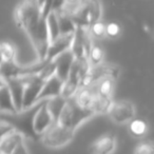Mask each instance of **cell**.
<instances>
[{"label": "cell", "mask_w": 154, "mask_h": 154, "mask_svg": "<svg viewBox=\"0 0 154 154\" xmlns=\"http://www.w3.org/2000/svg\"><path fill=\"white\" fill-rule=\"evenodd\" d=\"M18 28L23 30L38 56L39 60H45L50 45L45 18L41 15L36 0H22L14 13Z\"/></svg>", "instance_id": "1"}, {"label": "cell", "mask_w": 154, "mask_h": 154, "mask_svg": "<svg viewBox=\"0 0 154 154\" xmlns=\"http://www.w3.org/2000/svg\"><path fill=\"white\" fill-rule=\"evenodd\" d=\"M90 64L88 60H76L74 59L73 64L66 79L63 82L61 96L66 99L73 98L77 91L82 88V82L84 77L88 72Z\"/></svg>", "instance_id": "2"}, {"label": "cell", "mask_w": 154, "mask_h": 154, "mask_svg": "<svg viewBox=\"0 0 154 154\" xmlns=\"http://www.w3.org/2000/svg\"><path fill=\"white\" fill-rule=\"evenodd\" d=\"M93 115H94L93 113L80 108L73 98H70L66 99V105L60 112L56 122L66 127V128L76 131L78 126H80L85 120L89 119Z\"/></svg>", "instance_id": "3"}, {"label": "cell", "mask_w": 154, "mask_h": 154, "mask_svg": "<svg viewBox=\"0 0 154 154\" xmlns=\"http://www.w3.org/2000/svg\"><path fill=\"white\" fill-rule=\"evenodd\" d=\"M103 15V7L100 0H88L80 5L72 14V19L76 26L87 28L94 22L99 21Z\"/></svg>", "instance_id": "4"}, {"label": "cell", "mask_w": 154, "mask_h": 154, "mask_svg": "<svg viewBox=\"0 0 154 154\" xmlns=\"http://www.w3.org/2000/svg\"><path fill=\"white\" fill-rule=\"evenodd\" d=\"M75 132V130L66 128L55 122L43 134H41V140L43 145L49 148H61L74 138Z\"/></svg>", "instance_id": "5"}, {"label": "cell", "mask_w": 154, "mask_h": 154, "mask_svg": "<svg viewBox=\"0 0 154 154\" xmlns=\"http://www.w3.org/2000/svg\"><path fill=\"white\" fill-rule=\"evenodd\" d=\"M93 45L92 36L89 29L76 26V30L73 35L72 45L70 51L76 60H88L89 52Z\"/></svg>", "instance_id": "6"}, {"label": "cell", "mask_w": 154, "mask_h": 154, "mask_svg": "<svg viewBox=\"0 0 154 154\" xmlns=\"http://www.w3.org/2000/svg\"><path fill=\"white\" fill-rule=\"evenodd\" d=\"M47 62V60H39V62L30 64V66H21L17 63L16 60L5 62L0 66V76L5 80L10 79V78H20V77L30 76V75L38 73Z\"/></svg>", "instance_id": "7"}, {"label": "cell", "mask_w": 154, "mask_h": 154, "mask_svg": "<svg viewBox=\"0 0 154 154\" xmlns=\"http://www.w3.org/2000/svg\"><path fill=\"white\" fill-rule=\"evenodd\" d=\"M21 78H23L24 80L23 99H22V112H24L37 103L39 93L45 82L39 76L38 73Z\"/></svg>", "instance_id": "8"}, {"label": "cell", "mask_w": 154, "mask_h": 154, "mask_svg": "<svg viewBox=\"0 0 154 154\" xmlns=\"http://www.w3.org/2000/svg\"><path fill=\"white\" fill-rule=\"evenodd\" d=\"M118 75H119V68L114 64H107L103 62L98 66H90L86 76L82 79V88L93 86L95 82L103 78H113L116 80Z\"/></svg>", "instance_id": "9"}, {"label": "cell", "mask_w": 154, "mask_h": 154, "mask_svg": "<svg viewBox=\"0 0 154 154\" xmlns=\"http://www.w3.org/2000/svg\"><path fill=\"white\" fill-rule=\"evenodd\" d=\"M135 107L131 101H113L108 114L116 124H127L135 117Z\"/></svg>", "instance_id": "10"}, {"label": "cell", "mask_w": 154, "mask_h": 154, "mask_svg": "<svg viewBox=\"0 0 154 154\" xmlns=\"http://www.w3.org/2000/svg\"><path fill=\"white\" fill-rule=\"evenodd\" d=\"M74 101L86 111H89L95 115V109L97 103V95L92 86L80 88L73 97Z\"/></svg>", "instance_id": "11"}, {"label": "cell", "mask_w": 154, "mask_h": 154, "mask_svg": "<svg viewBox=\"0 0 154 154\" xmlns=\"http://www.w3.org/2000/svg\"><path fill=\"white\" fill-rule=\"evenodd\" d=\"M55 122L53 116L51 115L49 109H48L47 103L41 105L35 113L32 122V128L36 134H43Z\"/></svg>", "instance_id": "12"}, {"label": "cell", "mask_w": 154, "mask_h": 154, "mask_svg": "<svg viewBox=\"0 0 154 154\" xmlns=\"http://www.w3.org/2000/svg\"><path fill=\"white\" fill-rule=\"evenodd\" d=\"M73 34H66V35H59L55 40L51 41L49 45V49L47 52V61H52L54 60L58 55L64 53L66 51H69L72 45L73 40Z\"/></svg>", "instance_id": "13"}, {"label": "cell", "mask_w": 154, "mask_h": 154, "mask_svg": "<svg viewBox=\"0 0 154 154\" xmlns=\"http://www.w3.org/2000/svg\"><path fill=\"white\" fill-rule=\"evenodd\" d=\"M7 87L9 88L14 107L17 113L22 112V99H23L24 80L23 78H10L5 80Z\"/></svg>", "instance_id": "14"}, {"label": "cell", "mask_w": 154, "mask_h": 154, "mask_svg": "<svg viewBox=\"0 0 154 154\" xmlns=\"http://www.w3.org/2000/svg\"><path fill=\"white\" fill-rule=\"evenodd\" d=\"M116 148V138L114 135L105 134L97 138L91 145L90 152L92 154H112Z\"/></svg>", "instance_id": "15"}, {"label": "cell", "mask_w": 154, "mask_h": 154, "mask_svg": "<svg viewBox=\"0 0 154 154\" xmlns=\"http://www.w3.org/2000/svg\"><path fill=\"white\" fill-rule=\"evenodd\" d=\"M62 86H63V82L59 79L56 75H54L53 77L49 78L43 84V87L41 89L40 93H39L37 101L41 100L43 98H54V97L60 96L62 91Z\"/></svg>", "instance_id": "16"}, {"label": "cell", "mask_w": 154, "mask_h": 154, "mask_svg": "<svg viewBox=\"0 0 154 154\" xmlns=\"http://www.w3.org/2000/svg\"><path fill=\"white\" fill-rule=\"evenodd\" d=\"M53 61L55 62L56 66V76L62 82H64L69 75L73 61H74V56L69 50V51H66L64 53L58 55Z\"/></svg>", "instance_id": "17"}, {"label": "cell", "mask_w": 154, "mask_h": 154, "mask_svg": "<svg viewBox=\"0 0 154 154\" xmlns=\"http://www.w3.org/2000/svg\"><path fill=\"white\" fill-rule=\"evenodd\" d=\"M22 143H24L23 134L15 129L0 140V153L11 154Z\"/></svg>", "instance_id": "18"}, {"label": "cell", "mask_w": 154, "mask_h": 154, "mask_svg": "<svg viewBox=\"0 0 154 154\" xmlns=\"http://www.w3.org/2000/svg\"><path fill=\"white\" fill-rule=\"evenodd\" d=\"M56 17H57L58 26H59L60 35L66 34H73L76 30V24L74 23L72 19V16L70 13L64 11L63 9L55 12Z\"/></svg>", "instance_id": "19"}, {"label": "cell", "mask_w": 154, "mask_h": 154, "mask_svg": "<svg viewBox=\"0 0 154 154\" xmlns=\"http://www.w3.org/2000/svg\"><path fill=\"white\" fill-rule=\"evenodd\" d=\"M0 112L17 114V111L14 107L13 100H12L11 94H10L9 88L7 87V85L0 89Z\"/></svg>", "instance_id": "20"}, {"label": "cell", "mask_w": 154, "mask_h": 154, "mask_svg": "<svg viewBox=\"0 0 154 154\" xmlns=\"http://www.w3.org/2000/svg\"><path fill=\"white\" fill-rule=\"evenodd\" d=\"M45 23H47L48 33H49L50 42L55 40L58 36L60 35L59 32V26H58L57 17H56L55 12H50L48 16L45 17Z\"/></svg>", "instance_id": "21"}, {"label": "cell", "mask_w": 154, "mask_h": 154, "mask_svg": "<svg viewBox=\"0 0 154 154\" xmlns=\"http://www.w3.org/2000/svg\"><path fill=\"white\" fill-rule=\"evenodd\" d=\"M66 99L63 98V97L60 95V96L54 97V98H50L49 101H47V106L48 109H49L51 115L53 116L54 120H57L58 116H59L61 110L63 109L64 105H66Z\"/></svg>", "instance_id": "22"}, {"label": "cell", "mask_w": 154, "mask_h": 154, "mask_svg": "<svg viewBox=\"0 0 154 154\" xmlns=\"http://www.w3.org/2000/svg\"><path fill=\"white\" fill-rule=\"evenodd\" d=\"M129 131L131 134L135 137H143L146 135L148 131V126L145 120L138 119V118H133L129 124Z\"/></svg>", "instance_id": "23"}, {"label": "cell", "mask_w": 154, "mask_h": 154, "mask_svg": "<svg viewBox=\"0 0 154 154\" xmlns=\"http://www.w3.org/2000/svg\"><path fill=\"white\" fill-rule=\"evenodd\" d=\"M103 56H105L103 50L101 49L99 45H93L90 52H89V56H88L89 64H90L91 66H98V64L103 63Z\"/></svg>", "instance_id": "24"}, {"label": "cell", "mask_w": 154, "mask_h": 154, "mask_svg": "<svg viewBox=\"0 0 154 154\" xmlns=\"http://www.w3.org/2000/svg\"><path fill=\"white\" fill-rule=\"evenodd\" d=\"M0 53L2 55L3 63L15 60L16 58V48L10 42L0 43Z\"/></svg>", "instance_id": "25"}, {"label": "cell", "mask_w": 154, "mask_h": 154, "mask_svg": "<svg viewBox=\"0 0 154 154\" xmlns=\"http://www.w3.org/2000/svg\"><path fill=\"white\" fill-rule=\"evenodd\" d=\"M89 32H90L91 36L95 37V38H103L106 36V24L103 22L99 21L94 22L89 26Z\"/></svg>", "instance_id": "26"}, {"label": "cell", "mask_w": 154, "mask_h": 154, "mask_svg": "<svg viewBox=\"0 0 154 154\" xmlns=\"http://www.w3.org/2000/svg\"><path fill=\"white\" fill-rule=\"evenodd\" d=\"M134 154H154L153 143L150 140H143L137 143Z\"/></svg>", "instance_id": "27"}, {"label": "cell", "mask_w": 154, "mask_h": 154, "mask_svg": "<svg viewBox=\"0 0 154 154\" xmlns=\"http://www.w3.org/2000/svg\"><path fill=\"white\" fill-rule=\"evenodd\" d=\"M36 2H37V5H38L39 9H40L42 17L45 18L48 16V14L51 12L53 0H36Z\"/></svg>", "instance_id": "28"}, {"label": "cell", "mask_w": 154, "mask_h": 154, "mask_svg": "<svg viewBox=\"0 0 154 154\" xmlns=\"http://www.w3.org/2000/svg\"><path fill=\"white\" fill-rule=\"evenodd\" d=\"M120 33V26L115 22L106 24V36H109L111 38L117 37Z\"/></svg>", "instance_id": "29"}, {"label": "cell", "mask_w": 154, "mask_h": 154, "mask_svg": "<svg viewBox=\"0 0 154 154\" xmlns=\"http://www.w3.org/2000/svg\"><path fill=\"white\" fill-rule=\"evenodd\" d=\"M14 125H12L11 122H5V120L0 119V140L3 138L7 134H9L10 132H12L13 130H15Z\"/></svg>", "instance_id": "30"}, {"label": "cell", "mask_w": 154, "mask_h": 154, "mask_svg": "<svg viewBox=\"0 0 154 154\" xmlns=\"http://www.w3.org/2000/svg\"><path fill=\"white\" fill-rule=\"evenodd\" d=\"M79 5H80L79 0H64V5L62 9L68 12V13L72 14Z\"/></svg>", "instance_id": "31"}, {"label": "cell", "mask_w": 154, "mask_h": 154, "mask_svg": "<svg viewBox=\"0 0 154 154\" xmlns=\"http://www.w3.org/2000/svg\"><path fill=\"white\" fill-rule=\"evenodd\" d=\"M11 154H29V151H28V148L26 147V143H22L12 152Z\"/></svg>", "instance_id": "32"}, {"label": "cell", "mask_w": 154, "mask_h": 154, "mask_svg": "<svg viewBox=\"0 0 154 154\" xmlns=\"http://www.w3.org/2000/svg\"><path fill=\"white\" fill-rule=\"evenodd\" d=\"M5 85H7V84H5V79H3L2 77L0 76V89L2 88V87H5Z\"/></svg>", "instance_id": "33"}, {"label": "cell", "mask_w": 154, "mask_h": 154, "mask_svg": "<svg viewBox=\"0 0 154 154\" xmlns=\"http://www.w3.org/2000/svg\"><path fill=\"white\" fill-rule=\"evenodd\" d=\"M3 64V59H2V55H1V53H0V66Z\"/></svg>", "instance_id": "34"}, {"label": "cell", "mask_w": 154, "mask_h": 154, "mask_svg": "<svg viewBox=\"0 0 154 154\" xmlns=\"http://www.w3.org/2000/svg\"><path fill=\"white\" fill-rule=\"evenodd\" d=\"M88 0H79V2H80V5H82V3H85V2H87Z\"/></svg>", "instance_id": "35"}, {"label": "cell", "mask_w": 154, "mask_h": 154, "mask_svg": "<svg viewBox=\"0 0 154 154\" xmlns=\"http://www.w3.org/2000/svg\"><path fill=\"white\" fill-rule=\"evenodd\" d=\"M0 154H2V153H0Z\"/></svg>", "instance_id": "36"}]
</instances>
